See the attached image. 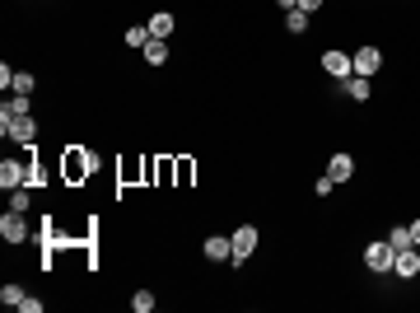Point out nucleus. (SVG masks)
Instances as JSON below:
<instances>
[{"label":"nucleus","mask_w":420,"mask_h":313,"mask_svg":"<svg viewBox=\"0 0 420 313\" xmlns=\"http://www.w3.org/2000/svg\"><path fill=\"white\" fill-rule=\"evenodd\" d=\"M257 243H262V234H257V224H238V229H233V267H243L248 258H253L257 253Z\"/></svg>","instance_id":"nucleus-1"},{"label":"nucleus","mask_w":420,"mask_h":313,"mask_svg":"<svg viewBox=\"0 0 420 313\" xmlns=\"http://www.w3.org/2000/svg\"><path fill=\"white\" fill-rule=\"evenodd\" d=\"M392 262H397V248L387 243V238H383V243H369V248H365V267H369V271H392Z\"/></svg>","instance_id":"nucleus-2"},{"label":"nucleus","mask_w":420,"mask_h":313,"mask_svg":"<svg viewBox=\"0 0 420 313\" xmlns=\"http://www.w3.org/2000/svg\"><path fill=\"white\" fill-rule=\"evenodd\" d=\"M0 131L10 136V141H19V145H33V136H38V117H33V112H23V117H14V122H5Z\"/></svg>","instance_id":"nucleus-3"},{"label":"nucleus","mask_w":420,"mask_h":313,"mask_svg":"<svg viewBox=\"0 0 420 313\" xmlns=\"http://www.w3.org/2000/svg\"><path fill=\"white\" fill-rule=\"evenodd\" d=\"M0 238H5V243H23V238H28L23 211H5V215H0Z\"/></svg>","instance_id":"nucleus-4"},{"label":"nucleus","mask_w":420,"mask_h":313,"mask_svg":"<svg viewBox=\"0 0 420 313\" xmlns=\"http://www.w3.org/2000/svg\"><path fill=\"white\" fill-rule=\"evenodd\" d=\"M322 70H327V75H336V79H350V75H355V61L341 52V47H332V52H322Z\"/></svg>","instance_id":"nucleus-5"},{"label":"nucleus","mask_w":420,"mask_h":313,"mask_svg":"<svg viewBox=\"0 0 420 313\" xmlns=\"http://www.w3.org/2000/svg\"><path fill=\"white\" fill-rule=\"evenodd\" d=\"M350 61H355V75H378V70H383V52H378V47H360Z\"/></svg>","instance_id":"nucleus-6"},{"label":"nucleus","mask_w":420,"mask_h":313,"mask_svg":"<svg viewBox=\"0 0 420 313\" xmlns=\"http://www.w3.org/2000/svg\"><path fill=\"white\" fill-rule=\"evenodd\" d=\"M392 271H397L402 280L420 276V248H416V243H411V248H402V253H397V262H392Z\"/></svg>","instance_id":"nucleus-7"},{"label":"nucleus","mask_w":420,"mask_h":313,"mask_svg":"<svg viewBox=\"0 0 420 313\" xmlns=\"http://www.w3.org/2000/svg\"><path fill=\"white\" fill-rule=\"evenodd\" d=\"M23 182H28V168H23L19 159H5V164H0V187L14 192V187H23Z\"/></svg>","instance_id":"nucleus-8"},{"label":"nucleus","mask_w":420,"mask_h":313,"mask_svg":"<svg viewBox=\"0 0 420 313\" xmlns=\"http://www.w3.org/2000/svg\"><path fill=\"white\" fill-rule=\"evenodd\" d=\"M327 178H332L336 187H341V182H350V178H355V159L346 155V150H341V155H332V164H327Z\"/></svg>","instance_id":"nucleus-9"},{"label":"nucleus","mask_w":420,"mask_h":313,"mask_svg":"<svg viewBox=\"0 0 420 313\" xmlns=\"http://www.w3.org/2000/svg\"><path fill=\"white\" fill-rule=\"evenodd\" d=\"M206 258H210V262H229V258H233V238L210 234V238H206Z\"/></svg>","instance_id":"nucleus-10"},{"label":"nucleus","mask_w":420,"mask_h":313,"mask_svg":"<svg viewBox=\"0 0 420 313\" xmlns=\"http://www.w3.org/2000/svg\"><path fill=\"white\" fill-rule=\"evenodd\" d=\"M145 28H150V38H168V33H173V28H177V19H173V14H168V10H155V14H150V23H145Z\"/></svg>","instance_id":"nucleus-11"},{"label":"nucleus","mask_w":420,"mask_h":313,"mask_svg":"<svg viewBox=\"0 0 420 313\" xmlns=\"http://www.w3.org/2000/svg\"><path fill=\"white\" fill-rule=\"evenodd\" d=\"M341 89L350 94L355 103H365L369 94H374V84H369V75H350V79H341Z\"/></svg>","instance_id":"nucleus-12"},{"label":"nucleus","mask_w":420,"mask_h":313,"mask_svg":"<svg viewBox=\"0 0 420 313\" xmlns=\"http://www.w3.org/2000/svg\"><path fill=\"white\" fill-rule=\"evenodd\" d=\"M94 168H99V159L89 155V150H75L70 164H66V173H70V178H79V173H94Z\"/></svg>","instance_id":"nucleus-13"},{"label":"nucleus","mask_w":420,"mask_h":313,"mask_svg":"<svg viewBox=\"0 0 420 313\" xmlns=\"http://www.w3.org/2000/svg\"><path fill=\"white\" fill-rule=\"evenodd\" d=\"M140 52H145V61H150V66H164V61H168V43H164V38H150Z\"/></svg>","instance_id":"nucleus-14"},{"label":"nucleus","mask_w":420,"mask_h":313,"mask_svg":"<svg viewBox=\"0 0 420 313\" xmlns=\"http://www.w3.org/2000/svg\"><path fill=\"white\" fill-rule=\"evenodd\" d=\"M23 112H28V94H14V99L5 103V108H0V126L14 122V117H23Z\"/></svg>","instance_id":"nucleus-15"},{"label":"nucleus","mask_w":420,"mask_h":313,"mask_svg":"<svg viewBox=\"0 0 420 313\" xmlns=\"http://www.w3.org/2000/svg\"><path fill=\"white\" fill-rule=\"evenodd\" d=\"M285 28H289L294 38H299V33H309V14H304V10H289V14H285Z\"/></svg>","instance_id":"nucleus-16"},{"label":"nucleus","mask_w":420,"mask_h":313,"mask_svg":"<svg viewBox=\"0 0 420 313\" xmlns=\"http://www.w3.org/2000/svg\"><path fill=\"white\" fill-rule=\"evenodd\" d=\"M387 243L397 248V253H402V248H411V229H407V224H392V229H387Z\"/></svg>","instance_id":"nucleus-17"},{"label":"nucleus","mask_w":420,"mask_h":313,"mask_svg":"<svg viewBox=\"0 0 420 313\" xmlns=\"http://www.w3.org/2000/svg\"><path fill=\"white\" fill-rule=\"evenodd\" d=\"M0 300L10 304V309H19V304H23V285H14V280H5V285H0Z\"/></svg>","instance_id":"nucleus-18"},{"label":"nucleus","mask_w":420,"mask_h":313,"mask_svg":"<svg viewBox=\"0 0 420 313\" xmlns=\"http://www.w3.org/2000/svg\"><path fill=\"white\" fill-rule=\"evenodd\" d=\"M131 309L136 313H155V290H136L131 295Z\"/></svg>","instance_id":"nucleus-19"},{"label":"nucleus","mask_w":420,"mask_h":313,"mask_svg":"<svg viewBox=\"0 0 420 313\" xmlns=\"http://www.w3.org/2000/svg\"><path fill=\"white\" fill-rule=\"evenodd\" d=\"M33 84L38 79L28 75V70H14V94H33Z\"/></svg>","instance_id":"nucleus-20"},{"label":"nucleus","mask_w":420,"mask_h":313,"mask_svg":"<svg viewBox=\"0 0 420 313\" xmlns=\"http://www.w3.org/2000/svg\"><path fill=\"white\" fill-rule=\"evenodd\" d=\"M122 43H126V47H145V43H150V28H126Z\"/></svg>","instance_id":"nucleus-21"},{"label":"nucleus","mask_w":420,"mask_h":313,"mask_svg":"<svg viewBox=\"0 0 420 313\" xmlns=\"http://www.w3.org/2000/svg\"><path fill=\"white\" fill-rule=\"evenodd\" d=\"M10 211H28V187H14L10 192Z\"/></svg>","instance_id":"nucleus-22"},{"label":"nucleus","mask_w":420,"mask_h":313,"mask_svg":"<svg viewBox=\"0 0 420 313\" xmlns=\"http://www.w3.org/2000/svg\"><path fill=\"white\" fill-rule=\"evenodd\" d=\"M313 192H318V197H332L336 182H332V178H318V182H313Z\"/></svg>","instance_id":"nucleus-23"},{"label":"nucleus","mask_w":420,"mask_h":313,"mask_svg":"<svg viewBox=\"0 0 420 313\" xmlns=\"http://www.w3.org/2000/svg\"><path fill=\"white\" fill-rule=\"evenodd\" d=\"M23 313H43V300H33V295H23V304H19Z\"/></svg>","instance_id":"nucleus-24"},{"label":"nucleus","mask_w":420,"mask_h":313,"mask_svg":"<svg viewBox=\"0 0 420 313\" xmlns=\"http://www.w3.org/2000/svg\"><path fill=\"white\" fill-rule=\"evenodd\" d=\"M299 10H304V14H318V10H322V0H299Z\"/></svg>","instance_id":"nucleus-25"},{"label":"nucleus","mask_w":420,"mask_h":313,"mask_svg":"<svg viewBox=\"0 0 420 313\" xmlns=\"http://www.w3.org/2000/svg\"><path fill=\"white\" fill-rule=\"evenodd\" d=\"M271 5H276V10H285V14H289V10H299V0H271Z\"/></svg>","instance_id":"nucleus-26"},{"label":"nucleus","mask_w":420,"mask_h":313,"mask_svg":"<svg viewBox=\"0 0 420 313\" xmlns=\"http://www.w3.org/2000/svg\"><path fill=\"white\" fill-rule=\"evenodd\" d=\"M407 229H411V243L420 248V220H416V224H407Z\"/></svg>","instance_id":"nucleus-27"}]
</instances>
